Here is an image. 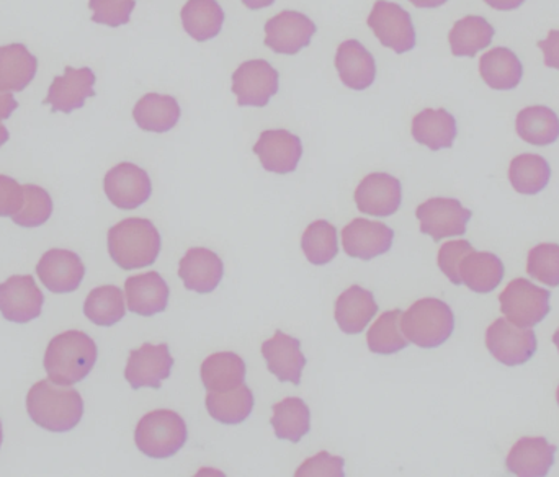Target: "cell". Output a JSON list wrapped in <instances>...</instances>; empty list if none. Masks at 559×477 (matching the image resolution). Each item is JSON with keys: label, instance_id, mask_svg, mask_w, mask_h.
Instances as JSON below:
<instances>
[{"label": "cell", "instance_id": "obj_1", "mask_svg": "<svg viewBox=\"0 0 559 477\" xmlns=\"http://www.w3.org/2000/svg\"><path fill=\"white\" fill-rule=\"evenodd\" d=\"M29 419L49 432L62 433L78 427L84 416V401L72 387L56 386L51 380L33 384L26 396Z\"/></svg>", "mask_w": 559, "mask_h": 477}, {"label": "cell", "instance_id": "obj_2", "mask_svg": "<svg viewBox=\"0 0 559 477\" xmlns=\"http://www.w3.org/2000/svg\"><path fill=\"white\" fill-rule=\"evenodd\" d=\"M97 357V345L85 332L68 331L49 342L45 370L52 383L71 386L87 378Z\"/></svg>", "mask_w": 559, "mask_h": 477}, {"label": "cell", "instance_id": "obj_3", "mask_svg": "<svg viewBox=\"0 0 559 477\" xmlns=\"http://www.w3.org/2000/svg\"><path fill=\"white\" fill-rule=\"evenodd\" d=\"M108 252L123 270L153 265L160 252L159 231L147 219H123L108 231Z\"/></svg>", "mask_w": 559, "mask_h": 477}, {"label": "cell", "instance_id": "obj_4", "mask_svg": "<svg viewBox=\"0 0 559 477\" xmlns=\"http://www.w3.org/2000/svg\"><path fill=\"white\" fill-rule=\"evenodd\" d=\"M401 327L407 341L420 348H436L445 344L455 329V315L447 302L436 298L414 302L403 318Z\"/></svg>", "mask_w": 559, "mask_h": 477}, {"label": "cell", "instance_id": "obj_5", "mask_svg": "<svg viewBox=\"0 0 559 477\" xmlns=\"http://www.w3.org/2000/svg\"><path fill=\"white\" fill-rule=\"evenodd\" d=\"M189 437L186 420L169 409L146 414L138 424L134 442L150 458H170L183 449Z\"/></svg>", "mask_w": 559, "mask_h": 477}, {"label": "cell", "instance_id": "obj_6", "mask_svg": "<svg viewBox=\"0 0 559 477\" xmlns=\"http://www.w3.org/2000/svg\"><path fill=\"white\" fill-rule=\"evenodd\" d=\"M551 293L525 278H515L499 295L502 314L519 327H534L550 312Z\"/></svg>", "mask_w": 559, "mask_h": 477}, {"label": "cell", "instance_id": "obj_7", "mask_svg": "<svg viewBox=\"0 0 559 477\" xmlns=\"http://www.w3.org/2000/svg\"><path fill=\"white\" fill-rule=\"evenodd\" d=\"M486 347L502 365L519 367L534 357L537 337L532 327H519L508 319H498L486 332Z\"/></svg>", "mask_w": 559, "mask_h": 477}, {"label": "cell", "instance_id": "obj_8", "mask_svg": "<svg viewBox=\"0 0 559 477\" xmlns=\"http://www.w3.org/2000/svg\"><path fill=\"white\" fill-rule=\"evenodd\" d=\"M368 26L373 29L381 45L397 55L411 51L416 46V29L409 12L388 0H378L368 16Z\"/></svg>", "mask_w": 559, "mask_h": 477}, {"label": "cell", "instance_id": "obj_9", "mask_svg": "<svg viewBox=\"0 0 559 477\" xmlns=\"http://www.w3.org/2000/svg\"><path fill=\"white\" fill-rule=\"evenodd\" d=\"M278 72L264 59L246 61L233 74V92L241 107H265L278 92Z\"/></svg>", "mask_w": 559, "mask_h": 477}, {"label": "cell", "instance_id": "obj_10", "mask_svg": "<svg viewBox=\"0 0 559 477\" xmlns=\"http://www.w3.org/2000/svg\"><path fill=\"white\" fill-rule=\"evenodd\" d=\"M423 235L430 236L436 242L452 236H463L473 213L459 200L430 199L417 208Z\"/></svg>", "mask_w": 559, "mask_h": 477}, {"label": "cell", "instance_id": "obj_11", "mask_svg": "<svg viewBox=\"0 0 559 477\" xmlns=\"http://www.w3.org/2000/svg\"><path fill=\"white\" fill-rule=\"evenodd\" d=\"M108 200L120 210H136L150 200L153 186L146 170L131 163L118 164L104 180Z\"/></svg>", "mask_w": 559, "mask_h": 477}, {"label": "cell", "instance_id": "obj_12", "mask_svg": "<svg viewBox=\"0 0 559 477\" xmlns=\"http://www.w3.org/2000/svg\"><path fill=\"white\" fill-rule=\"evenodd\" d=\"M174 358L167 344H144L133 350L128 358L124 378L133 390L153 387L159 390L160 383L170 377Z\"/></svg>", "mask_w": 559, "mask_h": 477}, {"label": "cell", "instance_id": "obj_13", "mask_svg": "<svg viewBox=\"0 0 559 477\" xmlns=\"http://www.w3.org/2000/svg\"><path fill=\"white\" fill-rule=\"evenodd\" d=\"M41 289L32 275H13L0 285V312L7 321L26 324L41 314Z\"/></svg>", "mask_w": 559, "mask_h": 477}, {"label": "cell", "instance_id": "obj_14", "mask_svg": "<svg viewBox=\"0 0 559 477\" xmlns=\"http://www.w3.org/2000/svg\"><path fill=\"white\" fill-rule=\"evenodd\" d=\"M403 189L396 177L390 174H371L355 190V203L365 215L386 218L400 210Z\"/></svg>", "mask_w": 559, "mask_h": 477}, {"label": "cell", "instance_id": "obj_15", "mask_svg": "<svg viewBox=\"0 0 559 477\" xmlns=\"http://www.w3.org/2000/svg\"><path fill=\"white\" fill-rule=\"evenodd\" d=\"M314 33L312 20L302 13L285 10L265 23V45L280 55H296L311 43Z\"/></svg>", "mask_w": 559, "mask_h": 477}, {"label": "cell", "instance_id": "obj_16", "mask_svg": "<svg viewBox=\"0 0 559 477\" xmlns=\"http://www.w3.org/2000/svg\"><path fill=\"white\" fill-rule=\"evenodd\" d=\"M36 273L43 285L51 293H72L81 286L85 265L81 257L71 250L51 249L43 253L36 265Z\"/></svg>", "mask_w": 559, "mask_h": 477}, {"label": "cell", "instance_id": "obj_17", "mask_svg": "<svg viewBox=\"0 0 559 477\" xmlns=\"http://www.w3.org/2000/svg\"><path fill=\"white\" fill-rule=\"evenodd\" d=\"M394 231L383 223L354 219L342 231L345 253L352 259L371 260L383 255L393 246Z\"/></svg>", "mask_w": 559, "mask_h": 477}, {"label": "cell", "instance_id": "obj_18", "mask_svg": "<svg viewBox=\"0 0 559 477\" xmlns=\"http://www.w3.org/2000/svg\"><path fill=\"white\" fill-rule=\"evenodd\" d=\"M95 74L88 68H66L64 74L58 75L52 81L48 91V97L43 102L51 105L52 111L72 114L78 108L84 107L88 97H94Z\"/></svg>", "mask_w": 559, "mask_h": 477}, {"label": "cell", "instance_id": "obj_19", "mask_svg": "<svg viewBox=\"0 0 559 477\" xmlns=\"http://www.w3.org/2000/svg\"><path fill=\"white\" fill-rule=\"evenodd\" d=\"M254 153L265 170L274 174H289L296 170L302 156L301 140L286 130H267L261 134Z\"/></svg>", "mask_w": 559, "mask_h": 477}, {"label": "cell", "instance_id": "obj_20", "mask_svg": "<svg viewBox=\"0 0 559 477\" xmlns=\"http://www.w3.org/2000/svg\"><path fill=\"white\" fill-rule=\"evenodd\" d=\"M225 275L223 260L213 250L195 247L180 260L179 276L187 289L192 291L212 293L222 283Z\"/></svg>", "mask_w": 559, "mask_h": 477}, {"label": "cell", "instance_id": "obj_21", "mask_svg": "<svg viewBox=\"0 0 559 477\" xmlns=\"http://www.w3.org/2000/svg\"><path fill=\"white\" fill-rule=\"evenodd\" d=\"M557 452L544 437H524L512 446L506 466L515 476L544 477L550 473Z\"/></svg>", "mask_w": 559, "mask_h": 477}, {"label": "cell", "instance_id": "obj_22", "mask_svg": "<svg viewBox=\"0 0 559 477\" xmlns=\"http://www.w3.org/2000/svg\"><path fill=\"white\" fill-rule=\"evenodd\" d=\"M262 355L267 361V368L282 383H301L302 368L306 367V358L301 351L298 338L289 337L285 332H275L274 337L262 344Z\"/></svg>", "mask_w": 559, "mask_h": 477}, {"label": "cell", "instance_id": "obj_23", "mask_svg": "<svg viewBox=\"0 0 559 477\" xmlns=\"http://www.w3.org/2000/svg\"><path fill=\"white\" fill-rule=\"evenodd\" d=\"M335 68L345 87L352 91H365L377 77L374 58L357 39H348L338 46L335 55Z\"/></svg>", "mask_w": 559, "mask_h": 477}, {"label": "cell", "instance_id": "obj_24", "mask_svg": "<svg viewBox=\"0 0 559 477\" xmlns=\"http://www.w3.org/2000/svg\"><path fill=\"white\" fill-rule=\"evenodd\" d=\"M128 308L140 315H154L166 311L169 305V286L157 272L130 276L124 283Z\"/></svg>", "mask_w": 559, "mask_h": 477}, {"label": "cell", "instance_id": "obj_25", "mask_svg": "<svg viewBox=\"0 0 559 477\" xmlns=\"http://www.w3.org/2000/svg\"><path fill=\"white\" fill-rule=\"evenodd\" d=\"M377 312L374 296L360 286L345 289L335 302V321L345 334H360Z\"/></svg>", "mask_w": 559, "mask_h": 477}, {"label": "cell", "instance_id": "obj_26", "mask_svg": "<svg viewBox=\"0 0 559 477\" xmlns=\"http://www.w3.org/2000/svg\"><path fill=\"white\" fill-rule=\"evenodd\" d=\"M456 133L459 130H456L455 117L443 108L439 110L427 108L414 117V140L429 147L430 151L449 150L455 143Z\"/></svg>", "mask_w": 559, "mask_h": 477}, {"label": "cell", "instance_id": "obj_27", "mask_svg": "<svg viewBox=\"0 0 559 477\" xmlns=\"http://www.w3.org/2000/svg\"><path fill=\"white\" fill-rule=\"evenodd\" d=\"M38 69V59L25 45L13 43L0 46V88L7 92H22L32 84Z\"/></svg>", "mask_w": 559, "mask_h": 477}, {"label": "cell", "instance_id": "obj_28", "mask_svg": "<svg viewBox=\"0 0 559 477\" xmlns=\"http://www.w3.org/2000/svg\"><path fill=\"white\" fill-rule=\"evenodd\" d=\"M483 81L495 91H512L524 77V65L509 48H495L479 61Z\"/></svg>", "mask_w": 559, "mask_h": 477}, {"label": "cell", "instance_id": "obj_29", "mask_svg": "<svg viewBox=\"0 0 559 477\" xmlns=\"http://www.w3.org/2000/svg\"><path fill=\"white\" fill-rule=\"evenodd\" d=\"M138 127L151 133H167L180 120V105L170 95L147 94L133 110Z\"/></svg>", "mask_w": 559, "mask_h": 477}, {"label": "cell", "instance_id": "obj_30", "mask_svg": "<svg viewBox=\"0 0 559 477\" xmlns=\"http://www.w3.org/2000/svg\"><path fill=\"white\" fill-rule=\"evenodd\" d=\"M460 278L472 291L491 293L504 278V263L495 253L472 250L460 265Z\"/></svg>", "mask_w": 559, "mask_h": 477}, {"label": "cell", "instance_id": "obj_31", "mask_svg": "<svg viewBox=\"0 0 559 477\" xmlns=\"http://www.w3.org/2000/svg\"><path fill=\"white\" fill-rule=\"evenodd\" d=\"M206 409L218 422L238 426L251 416L254 409V394L245 383L235 390L212 391L206 396Z\"/></svg>", "mask_w": 559, "mask_h": 477}, {"label": "cell", "instance_id": "obj_32", "mask_svg": "<svg viewBox=\"0 0 559 477\" xmlns=\"http://www.w3.org/2000/svg\"><path fill=\"white\" fill-rule=\"evenodd\" d=\"M202 383L206 390L228 391L241 386L246 378V363L233 351L210 355L202 363Z\"/></svg>", "mask_w": 559, "mask_h": 477}, {"label": "cell", "instance_id": "obj_33", "mask_svg": "<svg viewBox=\"0 0 559 477\" xmlns=\"http://www.w3.org/2000/svg\"><path fill=\"white\" fill-rule=\"evenodd\" d=\"M180 16L183 28L197 41L215 38L225 23V12L216 0H189Z\"/></svg>", "mask_w": 559, "mask_h": 477}, {"label": "cell", "instance_id": "obj_34", "mask_svg": "<svg viewBox=\"0 0 559 477\" xmlns=\"http://www.w3.org/2000/svg\"><path fill=\"white\" fill-rule=\"evenodd\" d=\"M495 38V28L488 20L478 15L465 16L453 25L449 35L450 48L455 56L473 58L488 48Z\"/></svg>", "mask_w": 559, "mask_h": 477}, {"label": "cell", "instance_id": "obj_35", "mask_svg": "<svg viewBox=\"0 0 559 477\" xmlns=\"http://www.w3.org/2000/svg\"><path fill=\"white\" fill-rule=\"evenodd\" d=\"M518 134L525 143L548 146L559 138V118L551 108L537 105L527 107L518 115Z\"/></svg>", "mask_w": 559, "mask_h": 477}, {"label": "cell", "instance_id": "obj_36", "mask_svg": "<svg viewBox=\"0 0 559 477\" xmlns=\"http://www.w3.org/2000/svg\"><path fill=\"white\" fill-rule=\"evenodd\" d=\"M551 169L547 160L537 154H522L512 159L509 180L515 192L522 195H537L547 189Z\"/></svg>", "mask_w": 559, "mask_h": 477}, {"label": "cell", "instance_id": "obj_37", "mask_svg": "<svg viewBox=\"0 0 559 477\" xmlns=\"http://www.w3.org/2000/svg\"><path fill=\"white\" fill-rule=\"evenodd\" d=\"M272 427L280 440L298 443L311 429V414L305 401L299 397H286L275 404Z\"/></svg>", "mask_w": 559, "mask_h": 477}, {"label": "cell", "instance_id": "obj_38", "mask_svg": "<svg viewBox=\"0 0 559 477\" xmlns=\"http://www.w3.org/2000/svg\"><path fill=\"white\" fill-rule=\"evenodd\" d=\"M84 314L88 321L102 327L117 324L127 314L124 296L118 286H98L88 293L85 299Z\"/></svg>", "mask_w": 559, "mask_h": 477}, {"label": "cell", "instance_id": "obj_39", "mask_svg": "<svg viewBox=\"0 0 559 477\" xmlns=\"http://www.w3.org/2000/svg\"><path fill=\"white\" fill-rule=\"evenodd\" d=\"M401 318H403V311L394 309V311L383 312L378 321L371 325L367 342L368 348L373 354H397L409 345V341H407L403 327H401Z\"/></svg>", "mask_w": 559, "mask_h": 477}, {"label": "cell", "instance_id": "obj_40", "mask_svg": "<svg viewBox=\"0 0 559 477\" xmlns=\"http://www.w3.org/2000/svg\"><path fill=\"white\" fill-rule=\"evenodd\" d=\"M302 252L312 265H325L337 257V229L328 222H314L301 239Z\"/></svg>", "mask_w": 559, "mask_h": 477}, {"label": "cell", "instance_id": "obj_41", "mask_svg": "<svg viewBox=\"0 0 559 477\" xmlns=\"http://www.w3.org/2000/svg\"><path fill=\"white\" fill-rule=\"evenodd\" d=\"M52 213V200L49 193L41 187H23V206L16 215L12 216V222L22 228H38L45 225Z\"/></svg>", "mask_w": 559, "mask_h": 477}, {"label": "cell", "instance_id": "obj_42", "mask_svg": "<svg viewBox=\"0 0 559 477\" xmlns=\"http://www.w3.org/2000/svg\"><path fill=\"white\" fill-rule=\"evenodd\" d=\"M527 273L547 286H559V246L540 243L528 252Z\"/></svg>", "mask_w": 559, "mask_h": 477}, {"label": "cell", "instance_id": "obj_43", "mask_svg": "<svg viewBox=\"0 0 559 477\" xmlns=\"http://www.w3.org/2000/svg\"><path fill=\"white\" fill-rule=\"evenodd\" d=\"M136 2L134 0H91L92 20L107 26L127 25Z\"/></svg>", "mask_w": 559, "mask_h": 477}, {"label": "cell", "instance_id": "obj_44", "mask_svg": "<svg viewBox=\"0 0 559 477\" xmlns=\"http://www.w3.org/2000/svg\"><path fill=\"white\" fill-rule=\"evenodd\" d=\"M475 247L468 242V240H452V242L443 243L439 250V262L440 270L445 273L447 278L453 283V285H462V278H460V265H462L463 259L468 255Z\"/></svg>", "mask_w": 559, "mask_h": 477}, {"label": "cell", "instance_id": "obj_45", "mask_svg": "<svg viewBox=\"0 0 559 477\" xmlns=\"http://www.w3.org/2000/svg\"><path fill=\"white\" fill-rule=\"evenodd\" d=\"M296 476H329L342 477L344 476V460L338 456H331L328 452L318 453L312 456L308 462L299 466Z\"/></svg>", "mask_w": 559, "mask_h": 477}, {"label": "cell", "instance_id": "obj_46", "mask_svg": "<svg viewBox=\"0 0 559 477\" xmlns=\"http://www.w3.org/2000/svg\"><path fill=\"white\" fill-rule=\"evenodd\" d=\"M22 206L23 187L10 177L0 176V218H12Z\"/></svg>", "mask_w": 559, "mask_h": 477}, {"label": "cell", "instance_id": "obj_47", "mask_svg": "<svg viewBox=\"0 0 559 477\" xmlns=\"http://www.w3.org/2000/svg\"><path fill=\"white\" fill-rule=\"evenodd\" d=\"M538 48L544 51L545 64L559 71V29H551L547 38L538 43Z\"/></svg>", "mask_w": 559, "mask_h": 477}, {"label": "cell", "instance_id": "obj_48", "mask_svg": "<svg viewBox=\"0 0 559 477\" xmlns=\"http://www.w3.org/2000/svg\"><path fill=\"white\" fill-rule=\"evenodd\" d=\"M16 108H19V104H16V100L12 97V94L0 88V121L12 117V114L16 110Z\"/></svg>", "mask_w": 559, "mask_h": 477}, {"label": "cell", "instance_id": "obj_49", "mask_svg": "<svg viewBox=\"0 0 559 477\" xmlns=\"http://www.w3.org/2000/svg\"><path fill=\"white\" fill-rule=\"evenodd\" d=\"M485 2L492 7V9L509 12V10L519 9L525 0H485Z\"/></svg>", "mask_w": 559, "mask_h": 477}, {"label": "cell", "instance_id": "obj_50", "mask_svg": "<svg viewBox=\"0 0 559 477\" xmlns=\"http://www.w3.org/2000/svg\"><path fill=\"white\" fill-rule=\"evenodd\" d=\"M409 2L416 5L417 9H437V7H442L449 0H409Z\"/></svg>", "mask_w": 559, "mask_h": 477}, {"label": "cell", "instance_id": "obj_51", "mask_svg": "<svg viewBox=\"0 0 559 477\" xmlns=\"http://www.w3.org/2000/svg\"><path fill=\"white\" fill-rule=\"evenodd\" d=\"M274 2L275 0H242V3L252 10L265 9V7H271Z\"/></svg>", "mask_w": 559, "mask_h": 477}, {"label": "cell", "instance_id": "obj_52", "mask_svg": "<svg viewBox=\"0 0 559 477\" xmlns=\"http://www.w3.org/2000/svg\"><path fill=\"white\" fill-rule=\"evenodd\" d=\"M7 141H9V131H7V128L3 127V124H0V147H2Z\"/></svg>", "mask_w": 559, "mask_h": 477}, {"label": "cell", "instance_id": "obj_53", "mask_svg": "<svg viewBox=\"0 0 559 477\" xmlns=\"http://www.w3.org/2000/svg\"><path fill=\"white\" fill-rule=\"evenodd\" d=\"M554 342H555V345H557V348H558V351H559V327H558V331L555 332Z\"/></svg>", "mask_w": 559, "mask_h": 477}, {"label": "cell", "instance_id": "obj_54", "mask_svg": "<svg viewBox=\"0 0 559 477\" xmlns=\"http://www.w3.org/2000/svg\"><path fill=\"white\" fill-rule=\"evenodd\" d=\"M0 445H2V424H0Z\"/></svg>", "mask_w": 559, "mask_h": 477}, {"label": "cell", "instance_id": "obj_55", "mask_svg": "<svg viewBox=\"0 0 559 477\" xmlns=\"http://www.w3.org/2000/svg\"><path fill=\"white\" fill-rule=\"evenodd\" d=\"M557 400H558V404H559V387H558V393H557Z\"/></svg>", "mask_w": 559, "mask_h": 477}]
</instances>
